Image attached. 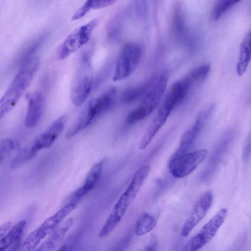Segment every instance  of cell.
Returning a JSON list of instances; mask_svg holds the SVG:
<instances>
[{
	"label": "cell",
	"mask_w": 251,
	"mask_h": 251,
	"mask_svg": "<svg viewBox=\"0 0 251 251\" xmlns=\"http://www.w3.org/2000/svg\"><path fill=\"white\" fill-rule=\"evenodd\" d=\"M39 58L34 56L23 64L0 100V119L4 118L16 106L31 84L39 66Z\"/></svg>",
	"instance_id": "6da1fadb"
},
{
	"label": "cell",
	"mask_w": 251,
	"mask_h": 251,
	"mask_svg": "<svg viewBox=\"0 0 251 251\" xmlns=\"http://www.w3.org/2000/svg\"><path fill=\"white\" fill-rule=\"evenodd\" d=\"M116 91L115 87H111L100 96L90 100L78 119L66 133V137L71 138L74 137L109 110L114 104Z\"/></svg>",
	"instance_id": "7a4b0ae2"
},
{
	"label": "cell",
	"mask_w": 251,
	"mask_h": 251,
	"mask_svg": "<svg viewBox=\"0 0 251 251\" xmlns=\"http://www.w3.org/2000/svg\"><path fill=\"white\" fill-rule=\"evenodd\" d=\"M90 51L87 50L80 56L71 86L70 99L76 106L85 101L94 87Z\"/></svg>",
	"instance_id": "3957f363"
},
{
	"label": "cell",
	"mask_w": 251,
	"mask_h": 251,
	"mask_svg": "<svg viewBox=\"0 0 251 251\" xmlns=\"http://www.w3.org/2000/svg\"><path fill=\"white\" fill-rule=\"evenodd\" d=\"M170 76L168 70H164L156 77L138 107L127 116L126 121L133 124L141 121L151 114L158 106L165 93Z\"/></svg>",
	"instance_id": "277c9868"
},
{
	"label": "cell",
	"mask_w": 251,
	"mask_h": 251,
	"mask_svg": "<svg viewBox=\"0 0 251 251\" xmlns=\"http://www.w3.org/2000/svg\"><path fill=\"white\" fill-rule=\"evenodd\" d=\"M142 55V48L138 43L131 42L125 44L118 56L113 80H121L132 74L138 67Z\"/></svg>",
	"instance_id": "5b68a950"
},
{
	"label": "cell",
	"mask_w": 251,
	"mask_h": 251,
	"mask_svg": "<svg viewBox=\"0 0 251 251\" xmlns=\"http://www.w3.org/2000/svg\"><path fill=\"white\" fill-rule=\"evenodd\" d=\"M207 151L205 149L172 156L169 162V169L175 178H183L191 174L205 159Z\"/></svg>",
	"instance_id": "8992f818"
},
{
	"label": "cell",
	"mask_w": 251,
	"mask_h": 251,
	"mask_svg": "<svg viewBox=\"0 0 251 251\" xmlns=\"http://www.w3.org/2000/svg\"><path fill=\"white\" fill-rule=\"evenodd\" d=\"M97 23L96 19H93L75 29L68 35L59 48L57 58L59 60L64 59L86 44Z\"/></svg>",
	"instance_id": "52a82bcc"
},
{
	"label": "cell",
	"mask_w": 251,
	"mask_h": 251,
	"mask_svg": "<svg viewBox=\"0 0 251 251\" xmlns=\"http://www.w3.org/2000/svg\"><path fill=\"white\" fill-rule=\"evenodd\" d=\"M214 109L215 105L211 104L201 111L191 127L182 136L178 148L173 156H177L188 152Z\"/></svg>",
	"instance_id": "ba28073f"
},
{
	"label": "cell",
	"mask_w": 251,
	"mask_h": 251,
	"mask_svg": "<svg viewBox=\"0 0 251 251\" xmlns=\"http://www.w3.org/2000/svg\"><path fill=\"white\" fill-rule=\"evenodd\" d=\"M212 200L213 194L210 190L201 196L184 223L180 233L182 236L187 237L202 220L210 208Z\"/></svg>",
	"instance_id": "9c48e42d"
},
{
	"label": "cell",
	"mask_w": 251,
	"mask_h": 251,
	"mask_svg": "<svg viewBox=\"0 0 251 251\" xmlns=\"http://www.w3.org/2000/svg\"><path fill=\"white\" fill-rule=\"evenodd\" d=\"M66 121V116L62 115L54 121L44 132L32 141L39 151L50 147L53 144L63 130Z\"/></svg>",
	"instance_id": "30bf717a"
},
{
	"label": "cell",
	"mask_w": 251,
	"mask_h": 251,
	"mask_svg": "<svg viewBox=\"0 0 251 251\" xmlns=\"http://www.w3.org/2000/svg\"><path fill=\"white\" fill-rule=\"evenodd\" d=\"M104 162L105 160L102 159L93 165L88 172L83 184L68 198V203L77 204L78 201L93 189L100 177Z\"/></svg>",
	"instance_id": "8fae6325"
},
{
	"label": "cell",
	"mask_w": 251,
	"mask_h": 251,
	"mask_svg": "<svg viewBox=\"0 0 251 251\" xmlns=\"http://www.w3.org/2000/svg\"><path fill=\"white\" fill-rule=\"evenodd\" d=\"M26 99L28 101L25 125L27 128L34 127L40 120L44 107L45 98L38 92L27 94Z\"/></svg>",
	"instance_id": "7c38bea8"
},
{
	"label": "cell",
	"mask_w": 251,
	"mask_h": 251,
	"mask_svg": "<svg viewBox=\"0 0 251 251\" xmlns=\"http://www.w3.org/2000/svg\"><path fill=\"white\" fill-rule=\"evenodd\" d=\"M234 137L232 130H228L218 141L210 159L206 171V176H211L218 167L224 154L226 153Z\"/></svg>",
	"instance_id": "4fadbf2b"
},
{
	"label": "cell",
	"mask_w": 251,
	"mask_h": 251,
	"mask_svg": "<svg viewBox=\"0 0 251 251\" xmlns=\"http://www.w3.org/2000/svg\"><path fill=\"white\" fill-rule=\"evenodd\" d=\"M227 213L226 208H223L219 210L197 234L203 246L208 243L214 237L224 223L226 217Z\"/></svg>",
	"instance_id": "5bb4252c"
},
{
	"label": "cell",
	"mask_w": 251,
	"mask_h": 251,
	"mask_svg": "<svg viewBox=\"0 0 251 251\" xmlns=\"http://www.w3.org/2000/svg\"><path fill=\"white\" fill-rule=\"evenodd\" d=\"M77 204L68 203L53 215L46 219L38 227L45 237L50 235L58 227L65 218L75 208Z\"/></svg>",
	"instance_id": "9a60e30c"
},
{
	"label": "cell",
	"mask_w": 251,
	"mask_h": 251,
	"mask_svg": "<svg viewBox=\"0 0 251 251\" xmlns=\"http://www.w3.org/2000/svg\"><path fill=\"white\" fill-rule=\"evenodd\" d=\"M73 222V218H70L64 221L49 235L48 239L41 244L35 251H55L65 237Z\"/></svg>",
	"instance_id": "2e32d148"
},
{
	"label": "cell",
	"mask_w": 251,
	"mask_h": 251,
	"mask_svg": "<svg viewBox=\"0 0 251 251\" xmlns=\"http://www.w3.org/2000/svg\"><path fill=\"white\" fill-rule=\"evenodd\" d=\"M170 114L159 108L139 143L138 147L140 150H145L149 146L155 135L165 124Z\"/></svg>",
	"instance_id": "e0dca14e"
},
{
	"label": "cell",
	"mask_w": 251,
	"mask_h": 251,
	"mask_svg": "<svg viewBox=\"0 0 251 251\" xmlns=\"http://www.w3.org/2000/svg\"><path fill=\"white\" fill-rule=\"evenodd\" d=\"M251 59V31L243 39L240 48L237 72L241 76L245 73Z\"/></svg>",
	"instance_id": "ac0fdd59"
},
{
	"label": "cell",
	"mask_w": 251,
	"mask_h": 251,
	"mask_svg": "<svg viewBox=\"0 0 251 251\" xmlns=\"http://www.w3.org/2000/svg\"><path fill=\"white\" fill-rule=\"evenodd\" d=\"M26 225L25 220H21L11 227L0 242V251H6L10 246L19 240Z\"/></svg>",
	"instance_id": "d6986e66"
},
{
	"label": "cell",
	"mask_w": 251,
	"mask_h": 251,
	"mask_svg": "<svg viewBox=\"0 0 251 251\" xmlns=\"http://www.w3.org/2000/svg\"><path fill=\"white\" fill-rule=\"evenodd\" d=\"M158 218L148 213H142L138 218L134 228L135 233L142 236L152 231L156 226Z\"/></svg>",
	"instance_id": "ffe728a7"
},
{
	"label": "cell",
	"mask_w": 251,
	"mask_h": 251,
	"mask_svg": "<svg viewBox=\"0 0 251 251\" xmlns=\"http://www.w3.org/2000/svg\"><path fill=\"white\" fill-rule=\"evenodd\" d=\"M155 78H152L139 86L126 89L123 94V100L126 103H130L145 96L153 83Z\"/></svg>",
	"instance_id": "44dd1931"
},
{
	"label": "cell",
	"mask_w": 251,
	"mask_h": 251,
	"mask_svg": "<svg viewBox=\"0 0 251 251\" xmlns=\"http://www.w3.org/2000/svg\"><path fill=\"white\" fill-rule=\"evenodd\" d=\"M38 151L31 142L21 149L10 163L11 168H16L34 158Z\"/></svg>",
	"instance_id": "7402d4cb"
},
{
	"label": "cell",
	"mask_w": 251,
	"mask_h": 251,
	"mask_svg": "<svg viewBox=\"0 0 251 251\" xmlns=\"http://www.w3.org/2000/svg\"><path fill=\"white\" fill-rule=\"evenodd\" d=\"M45 235L38 227L31 232L20 246L18 251H35Z\"/></svg>",
	"instance_id": "603a6c76"
},
{
	"label": "cell",
	"mask_w": 251,
	"mask_h": 251,
	"mask_svg": "<svg viewBox=\"0 0 251 251\" xmlns=\"http://www.w3.org/2000/svg\"><path fill=\"white\" fill-rule=\"evenodd\" d=\"M235 0H220L214 4L211 16L214 20H218L227 11L239 2Z\"/></svg>",
	"instance_id": "cb8c5ba5"
},
{
	"label": "cell",
	"mask_w": 251,
	"mask_h": 251,
	"mask_svg": "<svg viewBox=\"0 0 251 251\" xmlns=\"http://www.w3.org/2000/svg\"><path fill=\"white\" fill-rule=\"evenodd\" d=\"M19 146V142L16 139L7 138L1 140L0 142V162L1 163Z\"/></svg>",
	"instance_id": "d4e9b609"
},
{
	"label": "cell",
	"mask_w": 251,
	"mask_h": 251,
	"mask_svg": "<svg viewBox=\"0 0 251 251\" xmlns=\"http://www.w3.org/2000/svg\"><path fill=\"white\" fill-rule=\"evenodd\" d=\"M210 70L208 64H203L191 70L187 76L194 84L203 81L207 76Z\"/></svg>",
	"instance_id": "484cf974"
},
{
	"label": "cell",
	"mask_w": 251,
	"mask_h": 251,
	"mask_svg": "<svg viewBox=\"0 0 251 251\" xmlns=\"http://www.w3.org/2000/svg\"><path fill=\"white\" fill-rule=\"evenodd\" d=\"M121 16V14L116 15L107 25V34L109 40L115 39L119 34L122 24Z\"/></svg>",
	"instance_id": "4316f807"
},
{
	"label": "cell",
	"mask_w": 251,
	"mask_h": 251,
	"mask_svg": "<svg viewBox=\"0 0 251 251\" xmlns=\"http://www.w3.org/2000/svg\"><path fill=\"white\" fill-rule=\"evenodd\" d=\"M173 25L174 31L177 34H181L184 30V19L182 13L181 8L179 6L175 9L173 19Z\"/></svg>",
	"instance_id": "83f0119b"
},
{
	"label": "cell",
	"mask_w": 251,
	"mask_h": 251,
	"mask_svg": "<svg viewBox=\"0 0 251 251\" xmlns=\"http://www.w3.org/2000/svg\"><path fill=\"white\" fill-rule=\"evenodd\" d=\"M44 39V37L41 36L30 45L22 55L21 64L34 56L35 51L41 46Z\"/></svg>",
	"instance_id": "f1b7e54d"
},
{
	"label": "cell",
	"mask_w": 251,
	"mask_h": 251,
	"mask_svg": "<svg viewBox=\"0 0 251 251\" xmlns=\"http://www.w3.org/2000/svg\"><path fill=\"white\" fill-rule=\"evenodd\" d=\"M203 247L199 237L196 234L186 243L182 251H199Z\"/></svg>",
	"instance_id": "f546056e"
},
{
	"label": "cell",
	"mask_w": 251,
	"mask_h": 251,
	"mask_svg": "<svg viewBox=\"0 0 251 251\" xmlns=\"http://www.w3.org/2000/svg\"><path fill=\"white\" fill-rule=\"evenodd\" d=\"M92 9V0H87L74 13L72 20L75 21L81 18Z\"/></svg>",
	"instance_id": "4dcf8cb0"
},
{
	"label": "cell",
	"mask_w": 251,
	"mask_h": 251,
	"mask_svg": "<svg viewBox=\"0 0 251 251\" xmlns=\"http://www.w3.org/2000/svg\"><path fill=\"white\" fill-rule=\"evenodd\" d=\"M115 2L114 0H92V9H100L112 5Z\"/></svg>",
	"instance_id": "1f68e13d"
},
{
	"label": "cell",
	"mask_w": 251,
	"mask_h": 251,
	"mask_svg": "<svg viewBox=\"0 0 251 251\" xmlns=\"http://www.w3.org/2000/svg\"><path fill=\"white\" fill-rule=\"evenodd\" d=\"M12 226V223L8 221L0 225V238H3L10 229Z\"/></svg>",
	"instance_id": "d6a6232c"
},
{
	"label": "cell",
	"mask_w": 251,
	"mask_h": 251,
	"mask_svg": "<svg viewBox=\"0 0 251 251\" xmlns=\"http://www.w3.org/2000/svg\"><path fill=\"white\" fill-rule=\"evenodd\" d=\"M251 152V134L248 138L245 144L243 153V157L247 159L250 156Z\"/></svg>",
	"instance_id": "836d02e7"
},
{
	"label": "cell",
	"mask_w": 251,
	"mask_h": 251,
	"mask_svg": "<svg viewBox=\"0 0 251 251\" xmlns=\"http://www.w3.org/2000/svg\"><path fill=\"white\" fill-rule=\"evenodd\" d=\"M156 245V239L154 236H152L149 244L145 247L143 251H155Z\"/></svg>",
	"instance_id": "e575fe53"
},
{
	"label": "cell",
	"mask_w": 251,
	"mask_h": 251,
	"mask_svg": "<svg viewBox=\"0 0 251 251\" xmlns=\"http://www.w3.org/2000/svg\"><path fill=\"white\" fill-rule=\"evenodd\" d=\"M20 246V239L10 246L7 250L8 251H18ZM6 251H8L6 250Z\"/></svg>",
	"instance_id": "d590c367"
},
{
	"label": "cell",
	"mask_w": 251,
	"mask_h": 251,
	"mask_svg": "<svg viewBox=\"0 0 251 251\" xmlns=\"http://www.w3.org/2000/svg\"><path fill=\"white\" fill-rule=\"evenodd\" d=\"M57 251H67V247L66 246H62Z\"/></svg>",
	"instance_id": "8d00e7d4"
}]
</instances>
